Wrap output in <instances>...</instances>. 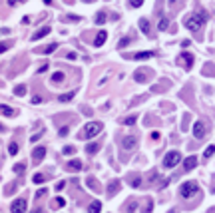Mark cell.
Masks as SVG:
<instances>
[{"instance_id": "30", "label": "cell", "mask_w": 215, "mask_h": 213, "mask_svg": "<svg viewBox=\"0 0 215 213\" xmlns=\"http://www.w3.org/2000/svg\"><path fill=\"white\" fill-rule=\"evenodd\" d=\"M213 153H215V145H209V148H207V149H205V152H203V156H205V160H207V157H211V156H213Z\"/></svg>"}, {"instance_id": "32", "label": "cell", "mask_w": 215, "mask_h": 213, "mask_svg": "<svg viewBox=\"0 0 215 213\" xmlns=\"http://www.w3.org/2000/svg\"><path fill=\"white\" fill-rule=\"evenodd\" d=\"M24 169H26V164H16L14 165V173H22Z\"/></svg>"}, {"instance_id": "23", "label": "cell", "mask_w": 215, "mask_h": 213, "mask_svg": "<svg viewBox=\"0 0 215 213\" xmlns=\"http://www.w3.org/2000/svg\"><path fill=\"white\" fill-rule=\"evenodd\" d=\"M62 20H64V22H80L82 18H80V16H76V14H68V16H64Z\"/></svg>"}, {"instance_id": "42", "label": "cell", "mask_w": 215, "mask_h": 213, "mask_svg": "<svg viewBox=\"0 0 215 213\" xmlns=\"http://www.w3.org/2000/svg\"><path fill=\"white\" fill-rule=\"evenodd\" d=\"M46 70H48V64H46V66H40V68H38V74H44Z\"/></svg>"}, {"instance_id": "12", "label": "cell", "mask_w": 215, "mask_h": 213, "mask_svg": "<svg viewBox=\"0 0 215 213\" xmlns=\"http://www.w3.org/2000/svg\"><path fill=\"white\" fill-rule=\"evenodd\" d=\"M106 38H108V32L106 30H100L98 36H96V40H94V46H102L104 42H106Z\"/></svg>"}, {"instance_id": "24", "label": "cell", "mask_w": 215, "mask_h": 213, "mask_svg": "<svg viewBox=\"0 0 215 213\" xmlns=\"http://www.w3.org/2000/svg\"><path fill=\"white\" fill-rule=\"evenodd\" d=\"M159 30H163V32L169 30V20H167V18H161V20H159Z\"/></svg>"}, {"instance_id": "7", "label": "cell", "mask_w": 215, "mask_h": 213, "mask_svg": "<svg viewBox=\"0 0 215 213\" xmlns=\"http://www.w3.org/2000/svg\"><path fill=\"white\" fill-rule=\"evenodd\" d=\"M44 156H46V148L44 145H38V148L32 152V157H34V164H40L42 160H44Z\"/></svg>"}, {"instance_id": "25", "label": "cell", "mask_w": 215, "mask_h": 213, "mask_svg": "<svg viewBox=\"0 0 215 213\" xmlns=\"http://www.w3.org/2000/svg\"><path fill=\"white\" fill-rule=\"evenodd\" d=\"M8 152H10V156H16V153H18V144L12 141V144L8 145Z\"/></svg>"}, {"instance_id": "43", "label": "cell", "mask_w": 215, "mask_h": 213, "mask_svg": "<svg viewBox=\"0 0 215 213\" xmlns=\"http://www.w3.org/2000/svg\"><path fill=\"white\" fill-rule=\"evenodd\" d=\"M66 58H68V60H76V58H78V56H76L74 52H70V54H66Z\"/></svg>"}, {"instance_id": "1", "label": "cell", "mask_w": 215, "mask_h": 213, "mask_svg": "<svg viewBox=\"0 0 215 213\" xmlns=\"http://www.w3.org/2000/svg\"><path fill=\"white\" fill-rule=\"evenodd\" d=\"M205 20H207V14H205V12H195V14H189L187 18L183 20V24L189 28V30L197 32V30H199V28L205 24Z\"/></svg>"}, {"instance_id": "49", "label": "cell", "mask_w": 215, "mask_h": 213, "mask_svg": "<svg viewBox=\"0 0 215 213\" xmlns=\"http://www.w3.org/2000/svg\"><path fill=\"white\" fill-rule=\"evenodd\" d=\"M32 213H42V209H36V211H32Z\"/></svg>"}, {"instance_id": "40", "label": "cell", "mask_w": 215, "mask_h": 213, "mask_svg": "<svg viewBox=\"0 0 215 213\" xmlns=\"http://www.w3.org/2000/svg\"><path fill=\"white\" fill-rule=\"evenodd\" d=\"M44 195H46V187H44V189H40V191H38V193H36V199L44 197Z\"/></svg>"}, {"instance_id": "2", "label": "cell", "mask_w": 215, "mask_h": 213, "mask_svg": "<svg viewBox=\"0 0 215 213\" xmlns=\"http://www.w3.org/2000/svg\"><path fill=\"white\" fill-rule=\"evenodd\" d=\"M197 191H199L197 181H185V183H181V187H179V195H181V197H185V199L193 197Z\"/></svg>"}, {"instance_id": "13", "label": "cell", "mask_w": 215, "mask_h": 213, "mask_svg": "<svg viewBox=\"0 0 215 213\" xmlns=\"http://www.w3.org/2000/svg\"><path fill=\"white\" fill-rule=\"evenodd\" d=\"M106 20H108V14H106V10H100L98 14H96V20H94V22L98 24V26H102V24L106 22Z\"/></svg>"}, {"instance_id": "37", "label": "cell", "mask_w": 215, "mask_h": 213, "mask_svg": "<svg viewBox=\"0 0 215 213\" xmlns=\"http://www.w3.org/2000/svg\"><path fill=\"white\" fill-rule=\"evenodd\" d=\"M64 187H66V181H64V179L56 183V189H58V191H62V189H64Z\"/></svg>"}, {"instance_id": "51", "label": "cell", "mask_w": 215, "mask_h": 213, "mask_svg": "<svg viewBox=\"0 0 215 213\" xmlns=\"http://www.w3.org/2000/svg\"><path fill=\"white\" fill-rule=\"evenodd\" d=\"M169 213H177V211H175V209H173V211H169Z\"/></svg>"}, {"instance_id": "17", "label": "cell", "mask_w": 215, "mask_h": 213, "mask_svg": "<svg viewBox=\"0 0 215 213\" xmlns=\"http://www.w3.org/2000/svg\"><path fill=\"white\" fill-rule=\"evenodd\" d=\"M74 96H76V92L72 90V92H66V94H60V96H58V100H60V102H70Z\"/></svg>"}, {"instance_id": "46", "label": "cell", "mask_w": 215, "mask_h": 213, "mask_svg": "<svg viewBox=\"0 0 215 213\" xmlns=\"http://www.w3.org/2000/svg\"><path fill=\"white\" fill-rule=\"evenodd\" d=\"M151 140H159V132H153V133H151Z\"/></svg>"}, {"instance_id": "15", "label": "cell", "mask_w": 215, "mask_h": 213, "mask_svg": "<svg viewBox=\"0 0 215 213\" xmlns=\"http://www.w3.org/2000/svg\"><path fill=\"white\" fill-rule=\"evenodd\" d=\"M68 169L80 171V169H82V161H80V160H70V161H68Z\"/></svg>"}, {"instance_id": "38", "label": "cell", "mask_w": 215, "mask_h": 213, "mask_svg": "<svg viewBox=\"0 0 215 213\" xmlns=\"http://www.w3.org/2000/svg\"><path fill=\"white\" fill-rule=\"evenodd\" d=\"M136 82H145V76H141V72H136Z\"/></svg>"}, {"instance_id": "50", "label": "cell", "mask_w": 215, "mask_h": 213, "mask_svg": "<svg viewBox=\"0 0 215 213\" xmlns=\"http://www.w3.org/2000/svg\"><path fill=\"white\" fill-rule=\"evenodd\" d=\"M173 2H177V0H169V4H173Z\"/></svg>"}, {"instance_id": "36", "label": "cell", "mask_w": 215, "mask_h": 213, "mask_svg": "<svg viewBox=\"0 0 215 213\" xmlns=\"http://www.w3.org/2000/svg\"><path fill=\"white\" fill-rule=\"evenodd\" d=\"M129 4H132L133 8H140L141 4H143V0H129Z\"/></svg>"}, {"instance_id": "48", "label": "cell", "mask_w": 215, "mask_h": 213, "mask_svg": "<svg viewBox=\"0 0 215 213\" xmlns=\"http://www.w3.org/2000/svg\"><path fill=\"white\" fill-rule=\"evenodd\" d=\"M82 2H96V0H82Z\"/></svg>"}, {"instance_id": "39", "label": "cell", "mask_w": 215, "mask_h": 213, "mask_svg": "<svg viewBox=\"0 0 215 213\" xmlns=\"http://www.w3.org/2000/svg\"><path fill=\"white\" fill-rule=\"evenodd\" d=\"M157 177H159V173H157V171H151V173H149V181H155Z\"/></svg>"}, {"instance_id": "44", "label": "cell", "mask_w": 215, "mask_h": 213, "mask_svg": "<svg viewBox=\"0 0 215 213\" xmlns=\"http://www.w3.org/2000/svg\"><path fill=\"white\" fill-rule=\"evenodd\" d=\"M40 136H42V132H40V133H36V136H32V137H30V141H38V140H40Z\"/></svg>"}, {"instance_id": "6", "label": "cell", "mask_w": 215, "mask_h": 213, "mask_svg": "<svg viewBox=\"0 0 215 213\" xmlns=\"http://www.w3.org/2000/svg\"><path fill=\"white\" fill-rule=\"evenodd\" d=\"M193 136H195L197 140H201V137L205 136V124L203 122H195L193 124Z\"/></svg>"}, {"instance_id": "14", "label": "cell", "mask_w": 215, "mask_h": 213, "mask_svg": "<svg viewBox=\"0 0 215 213\" xmlns=\"http://www.w3.org/2000/svg\"><path fill=\"white\" fill-rule=\"evenodd\" d=\"M102 211V201H92L88 207V213H100Z\"/></svg>"}, {"instance_id": "20", "label": "cell", "mask_w": 215, "mask_h": 213, "mask_svg": "<svg viewBox=\"0 0 215 213\" xmlns=\"http://www.w3.org/2000/svg\"><path fill=\"white\" fill-rule=\"evenodd\" d=\"M52 82H54V84H60V82H64V72H54V74H52Z\"/></svg>"}, {"instance_id": "18", "label": "cell", "mask_w": 215, "mask_h": 213, "mask_svg": "<svg viewBox=\"0 0 215 213\" xmlns=\"http://www.w3.org/2000/svg\"><path fill=\"white\" fill-rule=\"evenodd\" d=\"M140 28H141L143 34L149 36V22H147V18H141V20H140Z\"/></svg>"}, {"instance_id": "45", "label": "cell", "mask_w": 215, "mask_h": 213, "mask_svg": "<svg viewBox=\"0 0 215 213\" xmlns=\"http://www.w3.org/2000/svg\"><path fill=\"white\" fill-rule=\"evenodd\" d=\"M140 183H141V179H133L132 185H133V187H140Z\"/></svg>"}, {"instance_id": "47", "label": "cell", "mask_w": 215, "mask_h": 213, "mask_svg": "<svg viewBox=\"0 0 215 213\" xmlns=\"http://www.w3.org/2000/svg\"><path fill=\"white\" fill-rule=\"evenodd\" d=\"M44 4H52V0H44Z\"/></svg>"}, {"instance_id": "41", "label": "cell", "mask_w": 215, "mask_h": 213, "mask_svg": "<svg viewBox=\"0 0 215 213\" xmlns=\"http://www.w3.org/2000/svg\"><path fill=\"white\" fill-rule=\"evenodd\" d=\"M129 44V38H121L120 40V46H128Z\"/></svg>"}, {"instance_id": "19", "label": "cell", "mask_w": 215, "mask_h": 213, "mask_svg": "<svg viewBox=\"0 0 215 213\" xmlns=\"http://www.w3.org/2000/svg\"><path fill=\"white\" fill-rule=\"evenodd\" d=\"M120 189V181H112V185L108 187V195L112 197V195H116V191Z\"/></svg>"}, {"instance_id": "35", "label": "cell", "mask_w": 215, "mask_h": 213, "mask_svg": "<svg viewBox=\"0 0 215 213\" xmlns=\"http://www.w3.org/2000/svg\"><path fill=\"white\" fill-rule=\"evenodd\" d=\"M88 185H90V189H98V187H96V179L94 177H88Z\"/></svg>"}, {"instance_id": "11", "label": "cell", "mask_w": 215, "mask_h": 213, "mask_svg": "<svg viewBox=\"0 0 215 213\" xmlns=\"http://www.w3.org/2000/svg\"><path fill=\"white\" fill-rule=\"evenodd\" d=\"M195 165H197V157H195V156H189L187 160L183 161V168H185V171H191V169H195Z\"/></svg>"}, {"instance_id": "3", "label": "cell", "mask_w": 215, "mask_h": 213, "mask_svg": "<svg viewBox=\"0 0 215 213\" xmlns=\"http://www.w3.org/2000/svg\"><path fill=\"white\" fill-rule=\"evenodd\" d=\"M102 129H104L102 122H90V124H86V128H84V136L86 137H94V136H98Z\"/></svg>"}, {"instance_id": "27", "label": "cell", "mask_w": 215, "mask_h": 213, "mask_svg": "<svg viewBox=\"0 0 215 213\" xmlns=\"http://www.w3.org/2000/svg\"><path fill=\"white\" fill-rule=\"evenodd\" d=\"M151 209H153V201H151V199H147V201H145V207H143L141 213H151Z\"/></svg>"}, {"instance_id": "5", "label": "cell", "mask_w": 215, "mask_h": 213, "mask_svg": "<svg viewBox=\"0 0 215 213\" xmlns=\"http://www.w3.org/2000/svg\"><path fill=\"white\" fill-rule=\"evenodd\" d=\"M26 209H28V201L26 199H14V203L10 205L12 213H26Z\"/></svg>"}, {"instance_id": "16", "label": "cell", "mask_w": 215, "mask_h": 213, "mask_svg": "<svg viewBox=\"0 0 215 213\" xmlns=\"http://www.w3.org/2000/svg\"><path fill=\"white\" fill-rule=\"evenodd\" d=\"M155 54L153 52H137V54H133V60H145V58H153Z\"/></svg>"}, {"instance_id": "21", "label": "cell", "mask_w": 215, "mask_h": 213, "mask_svg": "<svg viewBox=\"0 0 215 213\" xmlns=\"http://www.w3.org/2000/svg\"><path fill=\"white\" fill-rule=\"evenodd\" d=\"M64 205H66V199H64V197H56V199L52 201V207H54V209H58V207H64Z\"/></svg>"}, {"instance_id": "33", "label": "cell", "mask_w": 215, "mask_h": 213, "mask_svg": "<svg viewBox=\"0 0 215 213\" xmlns=\"http://www.w3.org/2000/svg\"><path fill=\"white\" fill-rule=\"evenodd\" d=\"M44 181H46V175H42V173L34 175V183H44Z\"/></svg>"}, {"instance_id": "8", "label": "cell", "mask_w": 215, "mask_h": 213, "mask_svg": "<svg viewBox=\"0 0 215 213\" xmlns=\"http://www.w3.org/2000/svg\"><path fill=\"white\" fill-rule=\"evenodd\" d=\"M177 60L181 62V64H183L185 66V68H191V66H193V56H191V54H187V52H183V54H179V58H177Z\"/></svg>"}, {"instance_id": "22", "label": "cell", "mask_w": 215, "mask_h": 213, "mask_svg": "<svg viewBox=\"0 0 215 213\" xmlns=\"http://www.w3.org/2000/svg\"><path fill=\"white\" fill-rule=\"evenodd\" d=\"M98 149H100V144H88L86 145V153H90V156H92V153H96Z\"/></svg>"}, {"instance_id": "26", "label": "cell", "mask_w": 215, "mask_h": 213, "mask_svg": "<svg viewBox=\"0 0 215 213\" xmlns=\"http://www.w3.org/2000/svg\"><path fill=\"white\" fill-rule=\"evenodd\" d=\"M62 153H64V156H72V153H76V148L74 145H66V148L62 149Z\"/></svg>"}, {"instance_id": "34", "label": "cell", "mask_w": 215, "mask_h": 213, "mask_svg": "<svg viewBox=\"0 0 215 213\" xmlns=\"http://www.w3.org/2000/svg\"><path fill=\"white\" fill-rule=\"evenodd\" d=\"M56 48H58V44H50L48 48H46V50H42V52H44V54H50V52H54Z\"/></svg>"}, {"instance_id": "28", "label": "cell", "mask_w": 215, "mask_h": 213, "mask_svg": "<svg viewBox=\"0 0 215 213\" xmlns=\"http://www.w3.org/2000/svg\"><path fill=\"white\" fill-rule=\"evenodd\" d=\"M2 116H6V118L8 116H14V110L10 106H2Z\"/></svg>"}, {"instance_id": "4", "label": "cell", "mask_w": 215, "mask_h": 213, "mask_svg": "<svg viewBox=\"0 0 215 213\" xmlns=\"http://www.w3.org/2000/svg\"><path fill=\"white\" fill-rule=\"evenodd\" d=\"M179 161H181V153H179V152H175V149H173V152H169L165 157H163V165H165L167 169L175 168V165H177Z\"/></svg>"}, {"instance_id": "31", "label": "cell", "mask_w": 215, "mask_h": 213, "mask_svg": "<svg viewBox=\"0 0 215 213\" xmlns=\"http://www.w3.org/2000/svg\"><path fill=\"white\" fill-rule=\"evenodd\" d=\"M14 92H16V96H24L26 94V86H16Z\"/></svg>"}, {"instance_id": "10", "label": "cell", "mask_w": 215, "mask_h": 213, "mask_svg": "<svg viewBox=\"0 0 215 213\" xmlns=\"http://www.w3.org/2000/svg\"><path fill=\"white\" fill-rule=\"evenodd\" d=\"M50 34V28L48 26H42L40 30H36L34 34H32V42H36V40H40V38H44V36H48Z\"/></svg>"}, {"instance_id": "29", "label": "cell", "mask_w": 215, "mask_h": 213, "mask_svg": "<svg viewBox=\"0 0 215 213\" xmlns=\"http://www.w3.org/2000/svg\"><path fill=\"white\" fill-rule=\"evenodd\" d=\"M136 122H137V116H129V118H125V120H124L125 126H133Z\"/></svg>"}, {"instance_id": "9", "label": "cell", "mask_w": 215, "mask_h": 213, "mask_svg": "<svg viewBox=\"0 0 215 213\" xmlns=\"http://www.w3.org/2000/svg\"><path fill=\"white\" fill-rule=\"evenodd\" d=\"M136 145H137V140L133 136L124 137V141H121V148H124V149H136Z\"/></svg>"}]
</instances>
